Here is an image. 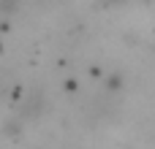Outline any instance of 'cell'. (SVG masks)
Here are the masks:
<instances>
[{
    "label": "cell",
    "instance_id": "cell-1",
    "mask_svg": "<svg viewBox=\"0 0 155 149\" xmlns=\"http://www.w3.org/2000/svg\"><path fill=\"white\" fill-rule=\"evenodd\" d=\"M106 90H112V92H120V90H123V73H120V71L106 73Z\"/></svg>",
    "mask_w": 155,
    "mask_h": 149
}]
</instances>
